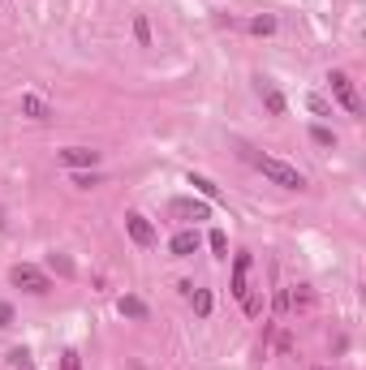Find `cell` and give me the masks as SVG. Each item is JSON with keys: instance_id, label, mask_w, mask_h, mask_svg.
Instances as JSON below:
<instances>
[{"instance_id": "obj_1", "label": "cell", "mask_w": 366, "mask_h": 370, "mask_svg": "<svg viewBox=\"0 0 366 370\" xmlns=\"http://www.w3.org/2000/svg\"><path fill=\"white\" fill-rule=\"evenodd\" d=\"M259 172L267 181H276V185H284V189H306V177L293 168V164H284V160H272V155H263L259 160Z\"/></svg>"}, {"instance_id": "obj_14", "label": "cell", "mask_w": 366, "mask_h": 370, "mask_svg": "<svg viewBox=\"0 0 366 370\" xmlns=\"http://www.w3.org/2000/svg\"><path fill=\"white\" fill-rule=\"evenodd\" d=\"M48 271H56V276H73V263H69V255H61V250H52V255H48Z\"/></svg>"}, {"instance_id": "obj_17", "label": "cell", "mask_w": 366, "mask_h": 370, "mask_svg": "<svg viewBox=\"0 0 366 370\" xmlns=\"http://www.w3.org/2000/svg\"><path fill=\"white\" fill-rule=\"evenodd\" d=\"M73 185H78V189H95V185H100V172H73Z\"/></svg>"}, {"instance_id": "obj_19", "label": "cell", "mask_w": 366, "mask_h": 370, "mask_svg": "<svg viewBox=\"0 0 366 370\" xmlns=\"http://www.w3.org/2000/svg\"><path fill=\"white\" fill-rule=\"evenodd\" d=\"M207 241H211V250H216V259H228V237H224V232H220V228H216V232H211V237H207Z\"/></svg>"}, {"instance_id": "obj_22", "label": "cell", "mask_w": 366, "mask_h": 370, "mask_svg": "<svg viewBox=\"0 0 366 370\" xmlns=\"http://www.w3.org/2000/svg\"><path fill=\"white\" fill-rule=\"evenodd\" d=\"M61 370H82V358L73 353V349H65V353H61Z\"/></svg>"}, {"instance_id": "obj_23", "label": "cell", "mask_w": 366, "mask_h": 370, "mask_svg": "<svg viewBox=\"0 0 366 370\" xmlns=\"http://www.w3.org/2000/svg\"><path fill=\"white\" fill-rule=\"evenodd\" d=\"M9 323H13V306L0 302V327H9Z\"/></svg>"}, {"instance_id": "obj_18", "label": "cell", "mask_w": 366, "mask_h": 370, "mask_svg": "<svg viewBox=\"0 0 366 370\" xmlns=\"http://www.w3.org/2000/svg\"><path fill=\"white\" fill-rule=\"evenodd\" d=\"M311 138H315L319 147H336V133L327 129V125H315V129H311Z\"/></svg>"}, {"instance_id": "obj_8", "label": "cell", "mask_w": 366, "mask_h": 370, "mask_svg": "<svg viewBox=\"0 0 366 370\" xmlns=\"http://www.w3.org/2000/svg\"><path fill=\"white\" fill-rule=\"evenodd\" d=\"M17 108H22V116H30V121H52V108H48V100H39V95H22V104H17Z\"/></svg>"}, {"instance_id": "obj_4", "label": "cell", "mask_w": 366, "mask_h": 370, "mask_svg": "<svg viewBox=\"0 0 366 370\" xmlns=\"http://www.w3.org/2000/svg\"><path fill=\"white\" fill-rule=\"evenodd\" d=\"M250 263H255V259H250L246 250H241V255L233 259V297H237V302L250 310V315H259V302L250 297V284H246V276H250Z\"/></svg>"}, {"instance_id": "obj_2", "label": "cell", "mask_w": 366, "mask_h": 370, "mask_svg": "<svg viewBox=\"0 0 366 370\" xmlns=\"http://www.w3.org/2000/svg\"><path fill=\"white\" fill-rule=\"evenodd\" d=\"M9 280H13L17 288H26V293H35V297H44L48 288H52L48 271H44V267H35V263H17V267L9 271Z\"/></svg>"}, {"instance_id": "obj_24", "label": "cell", "mask_w": 366, "mask_h": 370, "mask_svg": "<svg viewBox=\"0 0 366 370\" xmlns=\"http://www.w3.org/2000/svg\"><path fill=\"white\" fill-rule=\"evenodd\" d=\"M5 224H9V220H5V207H0V228H5Z\"/></svg>"}, {"instance_id": "obj_6", "label": "cell", "mask_w": 366, "mask_h": 370, "mask_svg": "<svg viewBox=\"0 0 366 370\" xmlns=\"http://www.w3.org/2000/svg\"><path fill=\"white\" fill-rule=\"evenodd\" d=\"M125 232H129L134 246H156V228H151V220L138 216V211H129V216H125Z\"/></svg>"}, {"instance_id": "obj_13", "label": "cell", "mask_w": 366, "mask_h": 370, "mask_svg": "<svg viewBox=\"0 0 366 370\" xmlns=\"http://www.w3.org/2000/svg\"><path fill=\"white\" fill-rule=\"evenodd\" d=\"M246 30L250 35H276V17L272 13H259V17H250V22H246Z\"/></svg>"}, {"instance_id": "obj_11", "label": "cell", "mask_w": 366, "mask_h": 370, "mask_svg": "<svg viewBox=\"0 0 366 370\" xmlns=\"http://www.w3.org/2000/svg\"><path fill=\"white\" fill-rule=\"evenodd\" d=\"M185 181H190V185H194V189L203 194V198H207V203H220V185H216V181H207V177H199V172H190V177H185Z\"/></svg>"}, {"instance_id": "obj_3", "label": "cell", "mask_w": 366, "mask_h": 370, "mask_svg": "<svg viewBox=\"0 0 366 370\" xmlns=\"http://www.w3.org/2000/svg\"><path fill=\"white\" fill-rule=\"evenodd\" d=\"M327 82H332V95L340 100V108L349 112L354 121H362V112H366V108H362V100H358V91H354V82H349V73L332 69V73H327Z\"/></svg>"}, {"instance_id": "obj_20", "label": "cell", "mask_w": 366, "mask_h": 370, "mask_svg": "<svg viewBox=\"0 0 366 370\" xmlns=\"http://www.w3.org/2000/svg\"><path fill=\"white\" fill-rule=\"evenodd\" d=\"M9 358H13V370H35V358L26 353V349H13Z\"/></svg>"}, {"instance_id": "obj_5", "label": "cell", "mask_w": 366, "mask_h": 370, "mask_svg": "<svg viewBox=\"0 0 366 370\" xmlns=\"http://www.w3.org/2000/svg\"><path fill=\"white\" fill-rule=\"evenodd\" d=\"M56 160H61L65 168H73V172H82V168L100 164V151H91V147H65V151H56Z\"/></svg>"}, {"instance_id": "obj_7", "label": "cell", "mask_w": 366, "mask_h": 370, "mask_svg": "<svg viewBox=\"0 0 366 370\" xmlns=\"http://www.w3.org/2000/svg\"><path fill=\"white\" fill-rule=\"evenodd\" d=\"M255 82H259V95H263V104H267V112H272V116H284V95L276 91V82H272V77H255Z\"/></svg>"}, {"instance_id": "obj_12", "label": "cell", "mask_w": 366, "mask_h": 370, "mask_svg": "<svg viewBox=\"0 0 366 370\" xmlns=\"http://www.w3.org/2000/svg\"><path fill=\"white\" fill-rule=\"evenodd\" d=\"M117 310H121L125 319H147V302H143V297H121Z\"/></svg>"}, {"instance_id": "obj_10", "label": "cell", "mask_w": 366, "mask_h": 370, "mask_svg": "<svg viewBox=\"0 0 366 370\" xmlns=\"http://www.w3.org/2000/svg\"><path fill=\"white\" fill-rule=\"evenodd\" d=\"M172 216H185V220H207V203H194V198H172Z\"/></svg>"}, {"instance_id": "obj_16", "label": "cell", "mask_w": 366, "mask_h": 370, "mask_svg": "<svg viewBox=\"0 0 366 370\" xmlns=\"http://www.w3.org/2000/svg\"><path fill=\"white\" fill-rule=\"evenodd\" d=\"M134 39H138L143 48H151V22L147 17H134Z\"/></svg>"}, {"instance_id": "obj_21", "label": "cell", "mask_w": 366, "mask_h": 370, "mask_svg": "<svg viewBox=\"0 0 366 370\" xmlns=\"http://www.w3.org/2000/svg\"><path fill=\"white\" fill-rule=\"evenodd\" d=\"M306 108H311L315 116H332V104H327L323 95H311V100H306Z\"/></svg>"}, {"instance_id": "obj_15", "label": "cell", "mask_w": 366, "mask_h": 370, "mask_svg": "<svg viewBox=\"0 0 366 370\" xmlns=\"http://www.w3.org/2000/svg\"><path fill=\"white\" fill-rule=\"evenodd\" d=\"M190 302H194V315L199 319L211 315V288H190Z\"/></svg>"}, {"instance_id": "obj_9", "label": "cell", "mask_w": 366, "mask_h": 370, "mask_svg": "<svg viewBox=\"0 0 366 370\" xmlns=\"http://www.w3.org/2000/svg\"><path fill=\"white\" fill-rule=\"evenodd\" d=\"M168 250H172V255H177V259H185V255H194V250H199V232H194V228H185V232H177V237L168 241Z\"/></svg>"}]
</instances>
